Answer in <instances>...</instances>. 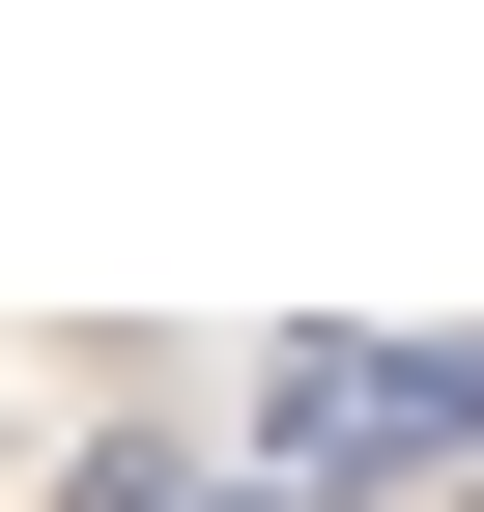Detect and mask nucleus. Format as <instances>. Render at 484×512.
I'll return each instance as SVG.
<instances>
[{
  "mask_svg": "<svg viewBox=\"0 0 484 512\" xmlns=\"http://www.w3.org/2000/svg\"><path fill=\"white\" fill-rule=\"evenodd\" d=\"M200 512H484V342H314V399Z\"/></svg>",
  "mask_w": 484,
  "mask_h": 512,
  "instance_id": "f257e3e1",
  "label": "nucleus"
}]
</instances>
